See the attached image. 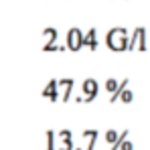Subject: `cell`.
Listing matches in <instances>:
<instances>
[{
    "instance_id": "cell-9",
    "label": "cell",
    "mask_w": 150,
    "mask_h": 150,
    "mask_svg": "<svg viewBox=\"0 0 150 150\" xmlns=\"http://www.w3.org/2000/svg\"><path fill=\"white\" fill-rule=\"evenodd\" d=\"M118 85H120L118 79H108V81H105V91H110V93L114 96V93L118 91Z\"/></svg>"
},
{
    "instance_id": "cell-1",
    "label": "cell",
    "mask_w": 150,
    "mask_h": 150,
    "mask_svg": "<svg viewBox=\"0 0 150 150\" xmlns=\"http://www.w3.org/2000/svg\"><path fill=\"white\" fill-rule=\"evenodd\" d=\"M108 45L112 47L114 51H124L128 49V30L126 28H112L110 33H108Z\"/></svg>"
},
{
    "instance_id": "cell-7",
    "label": "cell",
    "mask_w": 150,
    "mask_h": 150,
    "mask_svg": "<svg viewBox=\"0 0 150 150\" xmlns=\"http://www.w3.org/2000/svg\"><path fill=\"white\" fill-rule=\"evenodd\" d=\"M85 45H89V47H96L98 43H96V30L91 28L87 35H83V43H81V47H85Z\"/></svg>"
},
{
    "instance_id": "cell-11",
    "label": "cell",
    "mask_w": 150,
    "mask_h": 150,
    "mask_svg": "<svg viewBox=\"0 0 150 150\" xmlns=\"http://www.w3.org/2000/svg\"><path fill=\"white\" fill-rule=\"evenodd\" d=\"M118 150H134V144H132L130 140H122L120 146H118Z\"/></svg>"
},
{
    "instance_id": "cell-3",
    "label": "cell",
    "mask_w": 150,
    "mask_h": 150,
    "mask_svg": "<svg viewBox=\"0 0 150 150\" xmlns=\"http://www.w3.org/2000/svg\"><path fill=\"white\" fill-rule=\"evenodd\" d=\"M81 43H83V33H81L79 28H71V30L67 33V45H69V49L77 51L81 47Z\"/></svg>"
},
{
    "instance_id": "cell-4",
    "label": "cell",
    "mask_w": 150,
    "mask_h": 150,
    "mask_svg": "<svg viewBox=\"0 0 150 150\" xmlns=\"http://www.w3.org/2000/svg\"><path fill=\"white\" fill-rule=\"evenodd\" d=\"M81 89H83V93L87 96L85 100H93V98L98 96V81H96V79H85Z\"/></svg>"
},
{
    "instance_id": "cell-6",
    "label": "cell",
    "mask_w": 150,
    "mask_h": 150,
    "mask_svg": "<svg viewBox=\"0 0 150 150\" xmlns=\"http://www.w3.org/2000/svg\"><path fill=\"white\" fill-rule=\"evenodd\" d=\"M55 37H57V30L55 28H47L45 30V51L51 49V43L55 41Z\"/></svg>"
},
{
    "instance_id": "cell-2",
    "label": "cell",
    "mask_w": 150,
    "mask_h": 150,
    "mask_svg": "<svg viewBox=\"0 0 150 150\" xmlns=\"http://www.w3.org/2000/svg\"><path fill=\"white\" fill-rule=\"evenodd\" d=\"M128 49H140V51L146 49V33H144L142 26H138L132 33V39L128 41Z\"/></svg>"
},
{
    "instance_id": "cell-5",
    "label": "cell",
    "mask_w": 150,
    "mask_h": 150,
    "mask_svg": "<svg viewBox=\"0 0 150 150\" xmlns=\"http://www.w3.org/2000/svg\"><path fill=\"white\" fill-rule=\"evenodd\" d=\"M43 96H45V98H49V100H53V101H55L57 98H59V91H57V81H55V79H53V81H51L49 85L45 87Z\"/></svg>"
},
{
    "instance_id": "cell-10",
    "label": "cell",
    "mask_w": 150,
    "mask_h": 150,
    "mask_svg": "<svg viewBox=\"0 0 150 150\" xmlns=\"http://www.w3.org/2000/svg\"><path fill=\"white\" fill-rule=\"evenodd\" d=\"M132 98H134V93H132V89H128V87H126V89H122V91H120V96H118V100H122L124 103L132 101Z\"/></svg>"
},
{
    "instance_id": "cell-8",
    "label": "cell",
    "mask_w": 150,
    "mask_h": 150,
    "mask_svg": "<svg viewBox=\"0 0 150 150\" xmlns=\"http://www.w3.org/2000/svg\"><path fill=\"white\" fill-rule=\"evenodd\" d=\"M118 138H120V134H118L116 130H108V132H105V142H108V144L114 146V144L118 142Z\"/></svg>"
}]
</instances>
